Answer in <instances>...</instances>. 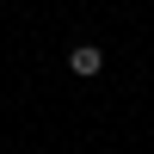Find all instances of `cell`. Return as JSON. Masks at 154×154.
<instances>
[{
	"label": "cell",
	"instance_id": "6da1fadb",
	"mask_svg": "<svg viewBox=\"0 0 154 154\" xmlns=\"http://www.w3.org/2000/svg\"><path fill=\"white\" fill-rule=\"evenodd\" d=\"M68 68L80 74V80H93V74L105 68V49H99V43H80V49H74V56H68Z\"/></svg>",
	"mask_w": 154,
	"mask_h": 154
}]
</instances>
